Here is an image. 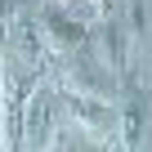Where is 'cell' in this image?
I'll use <instances>...</instances> for the list:
<instances>
[{"instance_id":"cell-1","label":"cell","mask_w":152,"mask_h":152,"mask_svg":"<svg viewBox=\"0 0 152 152\" xmlns=\"http://www.w3.org/2000/svg\"><path fill=\"white\" fill-rule=\"evenodd\" d=\"M63 85H72L76 94H94V99H107L116 90L112 72L85 49H63Z\"/></svg>"},{"instance_id":"cell-2","label":"cell","mask_w":152,"mask_h":152,"mask_svg":"<svg viewBox=\"0 0 152 152\" xmlns=\"http://www.w3.org/2000/svg\"><path fill=\"white\" fill-rule=\"evenodd\" d=\"M27 103H31V76H27V67L5 63L0 67V116H5V125H9V143H23L18 125L27 116Z\"/></svg>"},{"instance_id":"cell-3","label":"cell","mask_w":152,"mask_h":152,"mask_svg":"<svg viewBox=\"0 0 152 152\" xmlns=\"http://www.w3.org/2000/svg\"><path fill=\"white\" fill-rule=\"evenodd\" d=\"M90 40H94V58H99L112 76H125V72H130V49H125L121 23H99Z\"/></svg>"},{"instance_id":"cell-4","label":"cell","mask_w":152,"mask_h":152,"mask_svg":"<svg viewBox=\"0 0 152 152\" xmlns=\"http://www.w3.org/2000/svg\"><path fill=\"white\" fill-rule=\"evenodd\" d=\"M67 112L81 121L90 134H112V130H116V112L107 107V99H94V94H67Z\"/></svg>"},{"instance_id":"cell-5","label":"cell","mask_w":152,"mask_h":152,"mask_svg":"<svg viewBox=\"0 0 152 152\" xmlns=\"http://www.w3.org/2000/svg\"><path fill=\"white\" fill-rule=\"evenodd\" d=\"M40 27H45V36H49V45L63 54V49H81L85 45V27L81 23H72V18H63V14H54V9H45L40 14Z\"/></svg>"},{"instance_id":"cell-6","label":"cell","mask_w":152,"mask_h":152,"mask_svg":"<svg viewBox=\"0 0 152 152\" xmlns=\"http://www.w3.org/2000/svg\"><path fill=\"white\" fill-rule=\"evenodd\" d=\"M121 143L125 148H139L143 143V99L139 94H130V103L121 112Z\"/></svg>"},{"instance_id":"cell-7","label":"cell","mask_w":152,"mask_h":152,"mask_svg":"<svg viewBox=\"0 0 152 152\" xmlns=\"http://www.w3.org/2000/svg\"><path fill=\"white\" fill-rule=\"evenodd\" d=\"M125 27L134 40L148 36V0H125Z\"/></svg>"},{"instance_id":"cell-8","label":"cell","mask_w":152,"mask_h":152,"mask_svg":"<svg viewBox=\"0 0 152 152\" xmlns=\"http://www.w3.org/2000/svg\"><path fill=\"white\" fill-rule=\"evenodd\" d=\"M5 27H9V0H0V36H5Z\"/></svg>"}]
</instances>
